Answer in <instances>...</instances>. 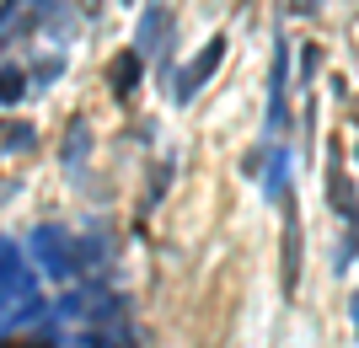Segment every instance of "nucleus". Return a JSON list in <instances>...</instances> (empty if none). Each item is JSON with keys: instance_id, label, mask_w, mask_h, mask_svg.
<instances>
[{"instance_id": "1", "label": "nucleus", "mask_w": 359, "mask_h": 348, "mask_svg": "<svg viewBox=\"0 0 359 348\" xmlns=\"http://www.w3.org/2000/svg\"><path fill=\"white\" fill-rule=\"evenodd\" d=\"M290 123V43L273 38V76H269V134H285Z\"/></svg>"}, {"instance_id": "2", "label": "nucleus", "mask_w": 359, "mask_h": 348, "mask_svg": "<svg viewBox=\"0 0 359 348\" xmlns=\"http://www.w3.org/2000/svg\"><path fill=\"white\" fill-rule=\"evenodd\" d=\"M220 60H225V38H210V43L198 48L194 64H182V76H177V102H188V97H194V91L204 86L215 70H220Z\"/></svg>"}, {"instance_id": "3", "label": "nucleus", "mask_w": 359, "mask_h": 348, "mask_svg": "<svg viewBox=\"0 0 359 348\" xmlns=\"http://www.w3.org/2000/svg\"><path fill=\"white\" fill-rule=\"evenodd\" d=\"M285 295H295L300 289V209L295 198H285Z\"/></svg>"}, {"instance_id": "4", "label": "nucleus", "mask_w": 359, "mask_h": 348, "mask_svg": "<svg viewBox=\"0 0 359 348\" xmlns=\"http://www.w3.org/2000/svg\"><path fill=\"white\" fill-rule=\"evenodd\" d=\"M327 193H332V209H338L348 225L359 230V204H354V188H348L344 167H338V151H332V167H327Z\"/></svg>"}, {"instance_id": "5", "label": "nucleus", "mask_w": 359, "mask_h": 348, "mask_svg": "<svg viewBox=\"0 0 359 348\" xmlns=\"http://www.w3.org/2000/svg\"><path fill=\"white\" fill-rule=\"evenodd\" d=\"M140 76H145V60H140L135 48H123L118 60H113V97H129L140 86Z\"/></svg>"}, {"instance_id": "6", "label": "nucleus", "mask_w": 359, "mask_h": 348, "mask_svg": "<svg viewBox=\"0 0 359 348\" xmlns=\"http://www.w3.org/2000/svg\"><path fill=\"white\" fill-rule=\"evenodd\" d=\"M156 43H166V0H150V11H145V22H140V60H145Z\"/></svg>"}, {"instance_id": "7", "label": "nucleus", "mask_w": 359, "mask_h": 348, "mask_svg": "<svg viewBox=\"0 0 359 348\" xmlns=\"http://www.w3.org/2000/svg\"><path fill=\"white\" fill-rule=\"evenodd\" d=\"M22 97H27V70H22V64H6V70H0V107H16Z\"/></svg>"}, {"instance_id": "8", "label": "nucleus", "mask_w": 359, "mask_h": 348, "mask_svg": "<svg viewBox=\"0 0 359 348\" xmlns=\"http://www.w3.org/2000/svg\"><path fill=\"white\" fill-rule=\"evenodd\" d=\"M290 11H295V16H311V11H316V0H290Z\"/></svg>"}, {"instance_id": "9", "label": "nucleus", "mask_w": 359, "mask_h": 348, "mask_svg": "<svg viewBox=\"0 0 359 348\" xmlns=\"http://www.w3.org/2000/svg\"><path fill=\"white\" fill-rule=\"evenodd\" d=\"M0 348H48V343H0Z\"/></svg>"}, {"instance_id": "10", "label": "nucleus", "mask_w": 359, "mask_h": 348, "mask_svg": "<svg viewBox=\"0 0 359 348\" xmlns=\"http://www.w3.org/2000/svg\"><path fill=\"white\" fill-rule=\"evenodd\" d=\"M354 333H359V295H354Z\"/></svg>"}, {"instance_id": "11", "label": "nucleus", "mask_w": 359, "mask_h": 348, "mask_svg": "<svg viewBox=\"0 0 359 348\" xmlns=\"http://www.w3.org/2000/svg\"><path fill=\"white\" fill-rule=\"evenodd\" d=\"M354 113H359V107H354Z\"/></svg>"}, {"instance_id": "12", "label": "nucleus", "mask_w": 359, "mask_h": 348, "mask_svg": "<svg viewBox=\"0 0 359 348\" xmlns=\"http://www.w3.org/2000/svg\"><path fill=\"white\" fill-rule=\"evenodd\" d=\"M354 155H359V151H354Z\"/></svg>"}]
</instances>
